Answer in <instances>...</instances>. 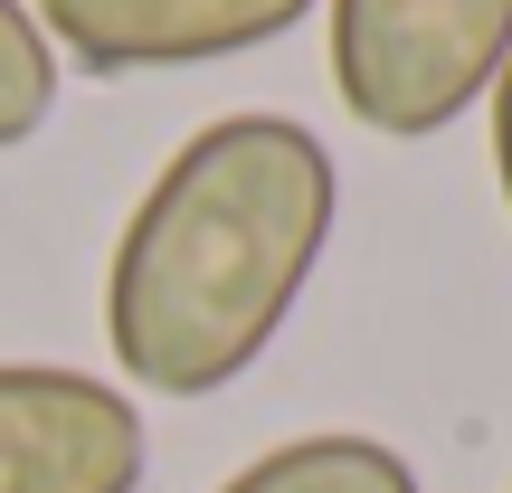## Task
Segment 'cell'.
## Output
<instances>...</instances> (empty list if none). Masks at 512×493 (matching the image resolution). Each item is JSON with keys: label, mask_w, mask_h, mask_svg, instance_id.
Returning a JSON list of instances; mask_svg holds the SVG:
<instances>
[{"label": "cell", "mask_w": 512, "mask_h": 493, "mask_svg": "<svg viewBox=\"0 0 512 493\" xmlns=\"http://www.w3.org/2000/svg\"><path fill=\"white\" fill-rule=\"evenodd\" d=\"M342 219V171L294 114L200 124L133 200L105 266L114 370L152 399H209L247 380L294 323Z\"/></svg>", "instance_id": "obj_1"}, {"label": "cell", "mask_w": 512, "mask_h": 493, "mask_svg": "<svg viewBox=\"0 0 512 493\" xmlns=\"http://www.w3.org/2000/svg\"><path fill=\"white\" fill-rule=\"evenodd\" d=\"M152 437L114 380L0 361V493H143Z\"/></svg>", "instance_id": "obj_3"}, {"label": "cell", "mask_w": 512, "mask_h": 493, "mask_svg": "<svg viewBox=\"0 0 512 493\" xmlns=\"http://www.w3.org/2000/svg\"><path fill=\"white\" fill-rule=\"evenodd\" d=\"M313 0H29L48 48L86 76H143V67H209L285 38Z\"/></svg>", "instance_id": "obj_4"}, {"label": "cell", "mask_w": 512, "mask_h": 493, "mask_svg": "<svg viewBox=\"0 0 512 493\" xmlns=\"http://www.w3.org/2000/svg\"><path fill=\"white\" fill-rule=\"evenodd\" d=\"M484 105H494V181H503V209H512V67L494 76V95H484Z\"/></svg>", "instance_id": "obj_7"}, {"label": "cell", "mask_w": 512, "mask_h": 493, "mask_svg": "<svg viewBox=\"0 0 512 493\" xmlns=\"http://www.w3.org/2000/svg\"><path fill=\"white\" fill-rule=\"evenodd\" d=\"M57 114V48L29 19V0H0V152H19Z\"/></svg>", "instance_id": "obj_6"}, {"label": "cell", "mask_w": 512, "mask_h": 493, "mask_svg": "<svg viewBox=\"0 0 512 493\" xmlns=\"http://www.w3.org/2000/svg\"><path fill=\"white\" fill-rule=\"evenodd\" d=\"M219 493H418V465L380 437H351V427H323V437L266 446L256 465H238Z\"/></svg>", "instance_id": "obj_5"}, {"label": "cell", "mask_w": 512, "mask_h": 493, "mask_svg": "<svg viewBox=\"0 0 512 493\" xmlns=\"http://www.w3.org/2000/svg\"><path fill=\"white\" fill-rule=\"evenodd\" d=\"M332 95L389 143H427L475 114L512 67V0H323Z\"/></svg>", "instance_id": "obj_2"}]
</instances>
